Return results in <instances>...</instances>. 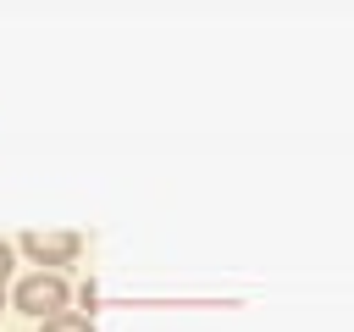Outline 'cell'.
I'll list each match as a JSON object with an SVG mask.
<instances>
[{"label": "cell", "instance_id": "6da1fadb", "mask_svg": "<svg viewBox=\"0 0 354 332\" xmlns=\"http://www.w3.org/2000/svg\"><path fill=\"white\" fill-rule=\"evenodd\" d=\"M6 304H11L17 315L50 321V315H61V310L72 304V282H66V271H28V277H17V282L6 288Z\"/></svg>", "mask_w": 354, "mask_h": 332}, {"label": "cell", "instance_id": "7a4b0ae2", "mask_svg": "<svg viewBox=\"0 0 354 332\" xmlns=\"http://www.w3.org/2000/svg\"><path fill=\"white\" fill-rule=\"evenodd\" d=\"M11 249H22L39 271H61V266H77V255H83V232H72V227H28Z\"/></svg>", "mask_w": 354, "mask_h": 332}, {"label": "cell", "instance_id": "3957f363", "mask_svg": "<svg viewBox=\"0 0 354 332\" xmlns=\"http://www.w3.org/2000/svg\"><path fill=\"white\" fill-rule=\"evenodd\" d=\"M39 332H94V315H83V310H61V315L39 321Z\"/></svg>", "mask_w": 354, "mask_h": 332}, {"label": "cell", "instance_id": "277c9868", "mask_svg": "<svg viewBox=\"0 0 354 332\" xmlns=\"http://www.w3.org/2000/svg\"><path fill=\"white\" fill-rule=\"evenodd\" d=\"M11 271H17V249H11L6 238H0V288L11 282Z\"/></svg>", "mask_w": 354, "mask_h": 332}, {"label": "cell", "instance_id": "5b68a950", "mask_svg": "<svg viewBox=\"0 0 354 332\" xmlns=\"http://www.w3.org/2000/svg\"><path fill=\"white\" fill-rule=\"evenodd\" d=\"M0 310H6V288H0Z\"/></svg>", "mask_w": 354, "mask_h": 332}]
</instances>
